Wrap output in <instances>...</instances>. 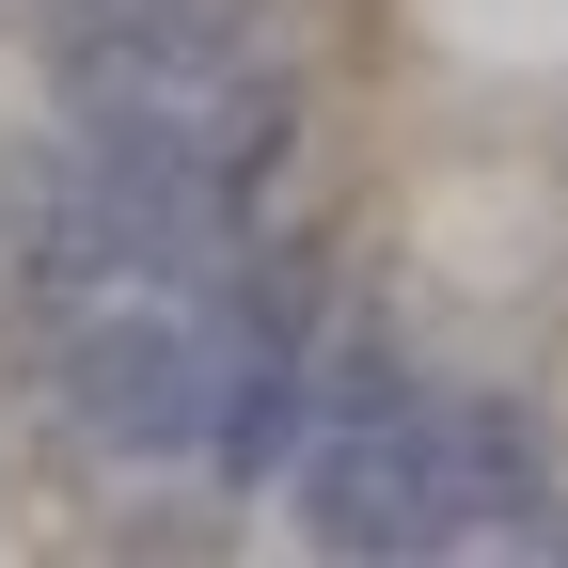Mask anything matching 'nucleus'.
<instances>
[{
	"mask_svg": "<svg viewBox=\"0 0 568 568\" xmlns=\"http://www.w3.org/2000/svg\"><path fill=\"white\" fill-rule=\"evenodd\" d=\"M568 237V174L552 142H458V159L410 174V268L458 284V301H521Z\"/></svg>",
	"mask_w": 568,
	"mask_h": 568,
	"instance_id": "1",
	"label": "nucleus"
},
{
	"mask_svg": "<svg viewBox=\"0 0 568 568\" xmlns=\"http://www.w3.org/2000/svg\"><path fill=\"white\" fill-rule=\"evenodd\" d=\"M410 48L458 80H568V0H410Z\"/></svg>",
	"mask_w": 568,
	"mask_h": 568,
	"instance_id": "2",
	"label": "nucleus"
},
{
	"mask_svg": "<svg viewBox=\"0 0 568 568\" xmlns=\"http://www.w3.org/2000/svg\"><path fill=\"white\" fill-rule=\"evenodd\" d=\"M552 174H568V126H552Z\"/></svg>",
	"mask_w": 568,
	"mask_h": 568,
	"instance_id": "3",
	"label": "nucleus"
}]
</instances>
